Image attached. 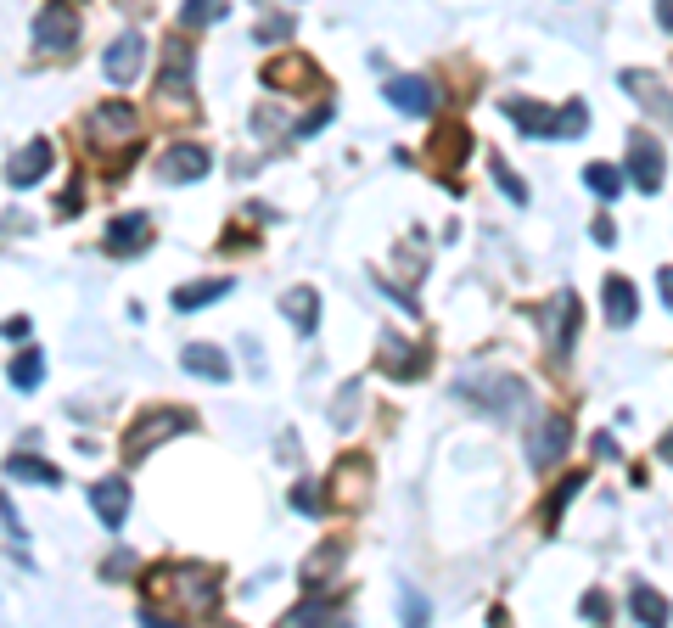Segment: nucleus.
Instances as JSON below:
<instances>
[{"mask_svg": "<svg viewBox=\"0 0 673 628\" xmlns=\"http://www.w3.org/2000/svg\"><path fill=\"white\" fill-rule=\"evenodd\" d=\"M152 589L163 595V617H174V623L219 612V572L214 567H169L163 578L152 572Z\"/></svg>", "mask_w": 673, "mask_h": 628, "instance_id": "obj_1", "label": "nucleus"}, {"mask_svg": "<svg viewBox=\"0 0 673 628\" xmlns=\"http://www.w3.org/2000/svg\"><path fill=\"white\" fill-rule=\"evenodd\" d=\"M85 146L96 157H107V163H113V152H118V163L135 157V146H141V113H135L129 101H101V107H90Z\"/></svg>", "mask_w": 673, "mask_h": 628, "instance_id": "obj_2", "label": "nucleus"}, {"mask_svg": "<svg viewBox=\"0 0 673 628\" xmlns=\"http://www.w3.org/2000/svg\"><path fill=\"white\" fill-rule=\"evenodd\" d=\"M158 113H169V118H191V113H197V96H191V40H169V45H163Z\"/></svg>", "mask_w": 673, "mask_h": 628, "instance_id": "obj_3", "label": "nucleus"}, {"mask_svg": "<svg viewBox=\"0 0 673 628\" xmlns=\"http://www.w3.org/2000/svg\"><path fill=\"white\" fill-rule=\"evenodd\" d=\"M191 427H197V415H191V410H174V404L146 410L141 421L124 432V460H146V455H152V443L174 438V432H191Z\"/></svg>", "mask_w": 673, "mask_h": 628, "instance_id": "obj_4", "label": "nucleus"}, {"mask_svg": "<svg viewBox=\"0 0 673 628\" xmlns=\"http://www.w3.org/2000/svg\"><path fill=\"white\" fill-rule=\"evenodd\" d=\"M34 45H40L45 57H73V45H79V6H73V0L40 6V17H34Z\"/></svg>", "mask_w": 673, "mask_h": 628, "instance_id": "obj_5", "label": "nucleus"}, {"mask_svg": "<svg viewBox=\"0 0 673 628\" xmlns=\"http://www.w3.org/2000/svg\"><path fill=\"white\" fill-rule=\"evenodd\" d=\"M264 85L275 90V96H303V90H320L326 79H320V68L303 51H287V57H270L264 62V73H258Z\"/></svg>", "mask_w": 673, "mask_h": 628, "instance_id": "obj_6", "label": "nucleus"}, {"mask_svg": "<svg viewBox=\"0 0 673 628\" xmlns=\"http://www.w3.org/2000/svg\"><path fill=\"white\" fill-rule=\"evenodd\" d=\"M432 354L421 343H404V337H393V331H382V348H376V371H387L393 382H416V376H427Z\"/></svg>", "mask_w": 673, "mask_h": 628, "instance_id": "obj_7", "label": "nucleus"}, {"mask_svg": "<svg viewBox=\"0 0 673 628\" xmlns=\"http://www.w3.org/2000/svg\"><path fill=\"white\" fill-rule=\"evenodd\" d=\"M208 169H214V152L202 141H180L158 157V180H169V186H191V180H202Z\"/></svg>", "mask_w": 673, "mask_h": 628, "instance_id": "obj_8", "label": "nucleus"}, {"mask_svg": "<svg viewBox=\"0 0 673 628\" xmlns=\"http://www.w3.org/2000/svg\"><path fill=\"white\" fill-rule=\"evenodd\" d=\"M331 500L348 505V511H359V505L371 500V460L365 455H343L337 466H331Z\"/></svg>", "mask_w": 673, "mask_h": 628, "instance_id": "obj_9", "label": "nucleus"}, {"mask_svg": "<svg viewBox=\"0 0 673 628\" xmlns=\"http://www.w3.org/2000/svg\"><path fill=\"white\" fill-rule=\"evenodd\" d=\"M141 62H146V40L135 29L118 34V40L101 51V73H107V85H135V79H141Z\"/></svg>", "mask_w": 673, "mask_h": 628, "instance_id": "obj_10", "label": "nucleus"}, {"mask_svg": "<svg viewBox=\"0 0 673 628\" xmlns=\"http://www.w3.org/2000/svg\"><path fill=\"white\" fill-rule=\"evenodd\" d=\"M472 152V129L466 124H444V129H432V141H427V163L438 174H444V186H455V169H460V157Z\"/></svg>", "mask_w": 673, "mask_h": 628, "instance_id": "obj_11", "label": "nucleus"}, {"mask_svg": "<svg viewBox=\"0 0 673 628\" xmlns=\"http://www.w3.org/2000/svg\"><path fill=\"white\" fill-rule=\"evenodd\" d=\"M623 174H629L640 191H662V146L651 141L645 129L629 135V163H623Z\"/></svg>", "mask_w": 673, "mask_h": 628, "instance_id": "obj_12", "label": "nucleus"}, {"mask_svg": "<svg viewBox=\"0 0 673 628\" xmlns=\"http://www.w3.org/2000/svg\"><path fill=\"white\" fill-rule=\"evenodd\" d=\"M382 96L393 101L399 113H410V118H432V113H438V90H432L427 79H416V73H399V79H387Z\"/></svg>", "mask_w": 673, "mask_h": 628, "instance_id": "obj_13", "label": "nucleus"}, {"mask_svg": "<svg viewBox=\"0 0 673 628\" xmlns=\"http://www.w3.org/2000/svg\"><path fill=\"white\" fill-rule=\"evenodd\" d=\"M101 247H107L113 258L146 253V247H152V219L146 214H118L113 225H107V236H101Z\"/></svg>", "mask_w": 673, "mask_h": 628, "instance_id": "obj_14", "label": "nucleus"}, {"mask_svg": "<svg viewBox=\"0 0 673 628\" xmlns=\"http://www.w3.org/2000/svg\"><path fill=\"white\" fill-rule=\"evenodd\" d=\"M90 511L101 516V528L118 533L129 516V483L124 477H101V483H90Z\"/></svg>", "mask_w": 673, "mask_h": 628, "instance_id": "obj_15", "label": "nucleus"}, {"mask_svg": "<svg viewBox=\"0 0 673 628\" xmlns=\"http://www.w3.org/2000/svg\"><path fill=\"white\" fill-rule=\"evenodd\" d=\"M51 157H57V152H51V141H40V135H34V141L23 146L12 163H6V180H12L17 191H23V186H40L45 174H51Z\"/></svg>", "mask_w": 673, "mask_h": 628, "instance_id": "obj_16", "label": "nucleus"}, {"mask_svg": "<svg viewBox=\"0 0 673 628\" xmlns=\"http://www.w3.org/2000/svg\"><path fill=\"white\" fill-rule=\"evenodd\" d=\"M545 331H550V348H556V354H567V348H573V331H578V298L567 292V286H561L556 298L545 303Z\"/></svg>", "mask_w": 673, "mask_h": 628, "instance_id": "obj_17", "label": "nucleus"}, {"mask_svg": "<svg viewBox=\"0 0 673 628\" xmlns=\"http://www.w3.org/2000/svg\"><path fill=\"white\" fill-rule=\"evenodd\" d=\"M505 118H511L522 135H539V141H550V135H561L556 113H550L545 101H528V96H511L505 101Z\"/></svg>", "mask_w": 673, "mask_h": 628, "instance_id": "obj_18", "label": "nucleus"}, {"mask_svg": "<svg viewBox=\"0 0 673 628\" xmlns=\"http://www.w3.org/2000/svg\"><path fill=\"white\" fill-rule=\"evenodd\" d=\"M601 303H606V320L612 326H634V314H640V292L623 275H606L601 281Z\"/></svg>", "mask_w": 673, "mask_h": 628, "instance_id": "obj_19", "label": "nucleus"}, {"mask_svg": "<svg viewBox=\"0 0 673 628\" xmlns=\"http://www.w3.org/2000/svg\"><path fill=\"white\" fill-rule=\"evenodd\" d=\"M281 314L292 320V331H298V337H315V326H320V298H315V286H292L287 298H281Z\"/></svg>", "mask_w": 673, "mask_h": 628, "instance_id": "obj_20", "label": "nucleus"}, {"mask_svg": "<svg viewBox=\"0 0 673 628\" xmlns=\"http://www.w3.org/2000/svg\"><path fill=\"white\" fill-rule=\"evenodd\" d=\"M180 365H186L191 376H202V382H230V359L219 354L214 343H191L186 354H180Z\"/></svg>", "mask_w": 673, "mask_h": 628, "instance_id": "obj_21", "label": "nucleus"}, {"mask_svg": "<svg viewBox=\"0 0 673 628\" xmlns=\"http://www.w3.org/2000/svg\"><path fill=\"white\" fill-rule=\"evenodd\" d=\"M6 477H23V483H40V488H57L62 471L51 466V460H40L34 449H17V455H6Z\"/></svg>", "mask_w": 673, "mask_h": 628, "instance_id": "obj_22", "label": "nucleus"}, {"mask_svg": "<svg viewBox=\"0 0 673 628\" xmlns=\"http://www.w3.org/2000/svg\"><path fill=\"white\" fill-rule=\"evenodd\" d=\"M230 292V275H214V281H191V286H180V292H174V314H197L202 303H219Z\"/></svg>", "mask_w": 673, "mask_h": 628, "instance_id": "obj_23", "label": "nucleus"}, {"mask_svg": "<svg viewBox=\"0 0 673 628\" xmlns=\"http://www.w3.org/2000/svg\"><path fill=\"white\" fill-rule=\"evenodd\" d=\"M567 438H573V427L561 415H550L539 427V438H533V466H556V455H567Z\"/></svg>", "mask_w": 673, "mask_h": 628, "instance_id": "obj_24", "label": "nucleus"}, {"mask_svg": "<svg viewBox=\"0 0 673 628\" xmlns=\"http://www.w3.org/2000/svg\"><path fill=\"white\" fill-rule=\"evenodd\" d=\"M6 376H12V387H23V393H34V387L45 382V359L34 354V348H23V354H12V365H6Z\"/></svg>", "mask_w": 673, "mask_h": 628, "instance_id": "obj_25", "label": "nucleus"}, {"mask_svg": "<svg viewBox=\"0 0 673 628\" xmlns=\"http://www.w3.org/2000/svg\"><path fill=\"white\" fill-rule=\"evenodd\" d=\"M584 186L595 191V197L612 202L617 191H623V169H617V163H589V169H584Z\"/></svg>", "mask_w": 673, "mask_h": 628, "instance_id": "obj_26", "label": "nucleus"}, {"mask_svg": "<svg viewBox=\"0 0 673 628\" xmlns=\"http://www.w3.org/2000/svg\"><path fill=\"white\" fill-rule=\"evenodd\" d=\"M623 85H629L640 101H657V113L668 118V90H662V79H657V73H634V68H629V73H623Z\"/></svg>", "mask_w": 673, "mask_h": 628, "instance_id": "obj_27", "label": "nucleus"}, {"mask_svg": "<svg viewBox=\"0 0 673 628\" xmlns=\"http://www.w3.org/2000/svg\"><path fill=\"white\" fill-rule=\"evenodd\" d=\"M629 606H634V617H640V623H668V600H662V595H657V589H645V584H634Z\"/></svg>", "mask_w": 673, "mask_h": 628, "instance_id": "obj_28", "label": "nucleus"}, {"mask_svg": "<svg viewBox=\"0 0 673 628\" xmlns=\"http://www.w3.org/2000/svg\"><path fill=\"white\" fill-rule=\"evenodd\" d=\"M584 488V471H573V477H561L556 488H550V505H545V528H556V516L573 505V494Z\"/></svg>", "mask_w": 673, "mask_h": 628, "instance_id": "obj_29", "label": "nucleus"}, {"mask_svg": "<svg viewBox=\"0 0 673 628\" xmlns=\"http://www.w3.org/2000/svg\"><path fill=\"white\" fill-rule=\"evenodd\" d=\"M331 561H343V544H337V539H326L315 556L303 561V589H320V572H326Z\"/></svg>", "mask_w": 673, "mask_h": 628, "instance_id": "obj_30", "label": "nucleus"}, {"mask_svg": "<svg viewBox=\"0 0 673 628\" xmlns=\"http://www.w3.org/2000/svg\"><path fill=\"white\" fill-rule=\"evenodd\" d=\"M225 12H230L225 0H186V17H180V23H186V29H202V23H219Z\"/></svg>", "mask_w": 673, "mask_h": 628, "instance_id": "obj_31", "label": "nucleus"}, {"mask_svg": "<svg viewBox=\"0 0 673 628\" xmlns=\"http://www.w3.org/2000/svg\"><path fill=\"white\" fill-rule=\"evenodd\" d=\"M556 124H561V135H567V141H573V135H584V129H589V107H584V101H567V107H561V113H556Z\"/></svg>", "mask_w": 673, "mask_h": 628, "instance_id": "obj_32", "label": "nucleus"}, {"mask_svg": "<svg viewBox=\"0 0 673 628\" xmlns=\"http://www.w3.org/2000/svg\"><path fill=\"white\" fill-rule=\"evenodd\" d=\"M315 617H337V600H303L287 612V623H315Z\"/></svg>", "mask_w": 673, "mask_h": 628, "instance_id": "obj_33", "label": "nucleus"}, {"mask_svg": "<svg viewBox=\"0 0 673 628\" xmlns=\"http://www.w3.org/2000/svg\"><path fill=\"white\" fill-rule=\"evenodd\" d=\"M292 511H303V516H320V511H326V500L315 494V483H298V488H292Z\"/></svg>", "mask_w": 673, "mask_h": 628, "instance_id": "obj_34", "label": "nucleus"}, {"mask_svg": "<svg viewBox=\"0 0 673 628\" xmlns=\"http://www.w3.org/2000/svg\"><path fill=\"white\" fill-rule=\"evenodd\" d=\"M578 612H584L589 623H601V617H612V600H606V589H589V595L578 600Z\"/></svg>", "mask_w": 673, "mask_h": 628, "instance_id": "obj_35", "label": "nucleus"}, {"mask_svg": "<svg viewBox=\"0 0 673 628\" xmlns=\"http://www.w3.org/2000/svg\"><path fill=\"white\" fill-rule=\"evenodd\" d=\"M494 180H500V191H505V197H516V202H528V186H522V180H516V174H511V169H505L500 157H494Z\"/></svg>", "mask_w": 673, "mask_h": 628, "instance_id": "obj_36", "label": "nucleus"}, {"mask_svg": "<svg viewBox=\"0 0 673 628\" xmlns=\"http://www.w3.org/2000/svg\"><path fill=\"white\" fill-rule=\"evenodd\" d=\"M0 522H6V533H12V539H17V544L29 539V533H23V516H17V511H12V494H6V488H0Z\"/></svg>", "mask_w": 673, "mask_h": 628, "instance_id": "obj_37", "label": "nucleus"}, {"mask_svg": "<svg viewBox=\"0 0 673 628\" xmlns=\"http://www.w3.org/2000/svg\"><path fill=\"white\" fill-rule=\"evenodd\" d=\"M281 34H292V17H275V23H264V29H258V40H281Z\"/></svg>", "mask_w": 673, "mask_h": 628, "instance_id": "obj_38", "label": "nucleus"}, {"mask_svg": "<svg viewBox=\"0 0 673 628\" xmlns=\"http://www.w3.org/2000/svg\"><path fill=\"white\" fill-rule=\"evenodd\" d=\"M589 236H595L601 247H612L617 242V225H612V219H595V230H589Z\"/></svg>", "mask_w": 673, "mask_h": 628, "instance_id": "obj_39", "label": "nucleus"}, {"mask_svg": "<svg viewBox=\"0 0 673 628\" xmlns=\"http://www.w3.org/2000/svg\"><path fill=\"white\" fill-rule=\"evenodd\" d=\"M404 617H410V623H427V606H421L416 595H404Z\"/></svg>", "mask_w": 673, "mask_h": 628, "instance_id": "obj_40", "label": "nucleus"}, {"mask_svg": "<svg viewBox=\"0 0 673 628\" xmlns=\"http://www.w3.org/2000/svg\"><path fill=\"white\" fill-rule=\"evenodd\" d=\"M657 298L673 303V275H668V270H657Z\"/></svg>", "mask_w": 673, "mask_h": 628, "instance_id": "obj_41", "label": "nucleus"}, {"mask_svg": "<svg viewBox=\"0 0 673 628\" xmlns=\"http://www.w3.org/2000/svg\"><path fill=\"white\" fill-rule=\"evenodd\" d=\"M657 23H662V29L673 23V0H657Z\"/></svg>", "mask_w": 673, "mask_h": 628, "instance_id": "obj_42", "label": "nucleus"}]
</instances>
